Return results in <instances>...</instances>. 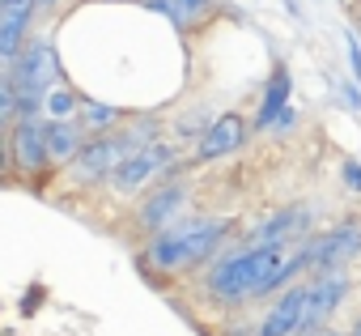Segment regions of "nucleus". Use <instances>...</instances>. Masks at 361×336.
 Instances as JSON below:
<instances>
[{"label": "nucleus", "mask_w": 361, "mask_h": 336, "mask_svg": "<svg viewBox=\"0 0 361 336\" xmlns=\"http://www.w3.org/2000/svg\"><path fill=\"white\" fill-rule=\"evenodd\" d=\"M43 136H47V157H51V166H56V179H60V171L73 162V153L85 145V128L77 124V119H43Z\"/></svg>", "instance_id": "obj_14"}, {"label": "nucleus", "mask_w": 361, "mask_h": 336, "mask_svg": "<svg viewBox=\"0 0 361 336\" xmlns=\"http://www.w3.org/2000/svg\"><path fill=\"white\" fill-rule=\"evenodd\" d=\"M344 56H348V73H353V81L361 85V39H357V35L344 39Z\"/></svg>", "instance_id": "obj_22"}, {"label": "nucleus", "mask_w": 361, "mask_h": 336, "mask_svg": "<svg viewBox=\"0 0 361 336\" xmlns=\"http://www.w3.org/2000/svg\"><path fill=\"white\" fill-rule=\"evenodd\" d=\"M192 209V175H170V179H157L149 192L136 196V209L128 213V230L136 243H145L149 234L166 230L170 222H178Z\"/></svg>", "instance_id": "obj_7"}, {"label": "nucleus", "mask_w": 361, "mask_h": 336, "mask_svg": "<svg viewBox=\"0 0 361 336\" xmlns=\"http://www.w3.org/2000/svg\"><path fill=\"white\" fill-rule=\"evenodd\" d=\"M30 5H35V26H47L64 9V0H30Z\"/></svg>", "instance_id": "obj_23"}, {"label": "nucleus", "mask_w": 361, "mask_h": 336, "mask_svg": "<svg viewBox=\"0 0 361 336\" xmlns=\"http://www.w3.org/2000/svg\"><path fill=\"white\" fill-rule=\"evenodd\" d=\"M344 336H361V311L353 315V323H348V332H344Z\"/></svg>", "instance_id": "obj_27"}, {"label": "nucleus", "mask_w": 361, "mask_h": 336, "mask_svg": "<svg viewBox=\"0 0 361 336\" xmlns=\"http://www.w3.org/2000/svg\"><path fill=\"white\" fill-rule=\"evenodd\" d=\"M209 119H213V111H209V107H192V111H183L178 119H170V124H166V128H170L166 136H170L178 149H192V145H196V136L209 128Z\"/></svg>", "instance_id": "obj_17"}, {"label": "nucleus", "mask_w": 361, "mask_h": 336, "mask_svg": "<svg viewBox=\"0 0 361 336\" xmlns=\"http://www.w3.org/2000/svg\"><path fill=\"white\" fill-rule=\"evenodd\" d=\"M314 336H344L340 328H323V332H314Z\"/></svg>", "instance_id": "obj_28"}, {"label": "nucleus", "mask_w": 361, "mask_h": 336, "mask_svg": "<svg viewBox=\"0 0 361 336\" xmlns=\"http://www.w3.org/2000/svg\"><path fill=\"white\" fill-rule=\"evenodd\" d=\"M353 9H357V13H361V0H353Z\"/></svg>", "instance_id": "obj_29"}, {"label": "nucleus", "mask_w": 361, "mask_h": 336, "mask_svg": "<svg viewBox=\"0 0 361 336\" xmlns=\"http://www.w3.org/2000/svg\"><path fill=\"white\" fill-rule=\"evenodd\" d=\"M293 251H298L306 272H314V268H353L361 260V217L344 213L340 222L319 226L314 234H306Z\"/></svg>", "instance_id": "obj_8"}, {"label": "nucleus", "mask_w": 361, "mask_h": 336, "mask_svg": "<svg viewBox=\"0 0 361 336\" xmlns=\"http://www.w3.org/2000/svg\"><path fill=\"white\" fill-rule=\"evenodd\" d=\"M298 277H306V268L293 247H251L243 239H230L200 268L196 289L217 311H243L251 302H268Z\"/></svg>", "instance_id": "obj_1"}, {"label": "nucleus", "mask_w": 361, "mask_h": 336, "mask_svg": "<svg viewBox=\"0 0 361 336\" xmlns=\"http://www.w3.org/2000/svg\"><path fill=\"white\" fill-rule=\"evenodd\" d=\"M174 9H178V22H183V35H192L200 22L217 13V0H174Z\"/></svg>", "instance_id": "obj_18"}, {"label": "nucleus", "mask_w": 361, "mask_h": 336, "mask_svg": "<svg viewBox=\"0 0 361 336\" xmlns=\"http://www.w3.org/2000/svg\"><path fill=\"white\" fill-rule=\"evenodd\" d=\"M13 115H18V90H13L9 68H0V128H9Z\"/></svg>", "instance_id": "obj_19"}, {"label": "nucleus", "mask_w": 361, "mask_h": 336, "mask_svg": "<svg viewBox=\"0 0 361 336\" xmlns=\"http://www.w3.org/2000/svg\"><path fill=\"white\" fill-rule=\"evenodd\" d=\"M0 188H18L13 149H9V128H0Z\"/></svg>", "instance_id": "obj_20"}, {"label": "nucleus", "mask_w": 361, "mask_h": 336, "mask_svg": "<svg viewBox=\"0 0 361 336\" xmlns=\"http://www.w3.org/2000/svg\"><path fill=\"white\" fill-rule=\"evenodd\" d=\"M247 140H251V119H247L243 111H221V115H213L209 128L196 136L188 162H192V166H213V162L234 157L238 149H247Z\"/></svg>", "instance_id": "obj_11"}, {"label": "nucleus", "mask_w": 361, "mask_h": 336, "mask_svg": "<svg viewBox=\"0 0 361 336\" xmlns=\"http://www.w3.org/2000/svg\"><path fill=\"white\" fill-rule=\"evenodd\" d=\"M81 90L77 85H68V81H60V85H51L47 94H43V107H39V115L43 119H77V111H81Z\"/></svg>", "instance_id": "obj_16"}, {"label": "nucleus", "mask_w": 361, "mask_h": 336, "mask_svg": "<svg viewBox=\"0 0 361 336\" xmlns=\"http://www.w3.org/2000/svg\"><path fill=\"white\" fill-rule=\"evenodd\" d=\"M128 119V107H115V102H102V98H81V111H77V124L85 128V136L94 132H111Z\"/></svg>", "instance_id": "obj_15"}, {"label": "nucleus", "mask_w": 361, "mask_h": 336, "mask_svg": "<svg viewBox=\"0 0 361 336\" xmlns=\"http://www.w3.org/2000/svg\"><path fill=\"white\" fill-rule=\"evenodd\" d=\"M9 149H13V171H18V188L47 196V188L56 184V166L47 157V136H43V115H26L9 124Z\"/></svg>", "instance_id": "obj_9"}, {"label": "nucleus", "mask_w": 361, "mask_h": 336, "mask_svg": "<svg viewBox=\"0 0 361 336\" xmlns=\"http://www.w3.org/2000/svg\"><path fill=\"white\" fill-rule=\"evenodd\" d=\"M221 336H255V319H251V323H238V319H230Z\"/></svg>", "instance_id": "obj_26"}, {"label": "nucleus", "mask_w": 361, "mask_h": 336, "mask_svg": "<svg viewBox=\"0 0 361 336\" xmlns=\"http://www.w3.org/2000/svg\"><path fill=\"white\" fill-rule=\"evenodd\" d=\"M353 268H314L302 277V319H298V336H314L323 328H331V319L348 306L353 298Z\"/></svg>", "instance_id": "obj_6"}, {"label": "nucleus", "mask_w": 361, "mask_h": 336, "mask_svg": "<svg viewBox=\"0 0 361 336\" xmlns=\"http://www.w3.org/2000/svg\"><path fill=\"white\" fill-rule=\"evenodd\" d=\"M43 302V285H30L26 298H22V315H35V306Z\"/></svg>", "instance_id": "obj_25"}, {"label": "nucleus", "mask_w": 361, "mask_h": 336, "mask_svg": "<svg viewBox=\"0 0 361 336\" xmlns=\"http://www.w3.org/2000/svg\"><path fill=\"white\" fill-rule=\"evenodd\" d=\"M9 77H13V90H18V115L13 119H26V115H39L43 107V94L64 77V60H60V47L47 30H35L26 39V47L13 56V64H5Z\"/></svg>", "instance_id": "obj_4"}, {"label": "nucleus", "mask_w": 361, "mask_h": 336, "mask_svg": "<svg viewBox=\"0 0 361 336\" xmlns=\"http://www.w3.org/2000/svg\"><path fill=\"white\" fill-rule=\"evenodd\" d=\"M293 102V73L285 64H272L264 90H259V102H255V119H251V136H268L272 124L281 119V111Z\"/></svg>", "instance_id": "obj_13"}, {"label": "nucleus", "mask_w": 361, "mask_h": 336, "mask_svg": "<svg viewBox=\"0 0 361 336\" xmlns=\"http://www.w3.org/2000/svg\"><path fill=\"white\" fill-rule=\"evenodd\" d=\"M192 171V162L183 157V149H178L170 136H161V140H153V145H140L136 153H128L115 171L106 175V184L98 188V192H106L111 200H119V205H128V200H136L140 192H149L157 179H170V175H188Z\"/></svg>", "instance_id": "obj_3"}, {"label": "nucleus", "mask_w": 361, "mask_h": 336, "mask_svg": "<svg viewBox=\"0 0 361 336\" xmlns=\"http://www.w3.org/2000/svg\"><path fill=\"white\" fill-rule=\"evenodd\" d=\"M357 26H361V13H357Z\"/></svg>", "instance_id": "obj_30"}, {"label": "nucleus", "mask_w": 361, "mask_h": 336, "mask_svg": "<svg viewBox=\"0 0 361 336\" xmlns=\"http://www.w3.org/2000/svg\"><path fill=\"white\" fill-rule=\"evenodd\" d=\"M319 230V209L310 200H298V205H281L272 213H264L247 234H238L243 243L251 247H298L306 234Z\"/></svg>", "instance_id": "obj_10"}, {"label": "nucleus", "mask_w": 361, "mask_h": 336, "mask_svg": "<svg viewBox=\"0 0 361 336\" xmlns=\"http://www.w3.org/2000/svg\"><path fill=\"white\" fill-rule=\"evenodd\" d=\"M234 234H238L234 213H183L136 247V268L157 285L196 277Z\"/></svg>", "instance_id": "obj_2"}, {"label": "nucleus", "mask_w": 361, "mask_h": 336, "mask_svg": "<svg viewBox=\"0 0 361 336\" xmlns=\"http://www.w3.org/2000/svg\"><path fill=\"white\" fill-rule=\"evenodd\" d=\"M140 145H145V140H140L128 124H119V128H111V132H94V136H85V145L73 153V162L60 171V179H64L73 192H98V188L106 184V175L115 171L128 153H136Z\"/></svg>", "instance_id": "obj_5"}, {"label": "nucleus", "mask_w": 361, "mask_h": 336, "mask_svg": "<svg viewBox=\"0 0 361 336\" xmlns=\"http://www.w3.org/2000/svg\"><path fill=\"white\" fill-rule=\"evenodd\" d=\"M340 98L348 102V111H361V85L357 81H340Z\"/></svg>", "instance_id": "obj_24"}, {"label": "nucleus", "mask_w": 361, "mask_h": 336, "mask_svg": "<svg viewBox=\"0 0 361 336\" xmlns=\"http://www.w3.org/2000/svg\"><path fill=\"white\" fill-rule=\"evenodd\" d=\"M298 319H302V277L264 302V311L255 315V336H298Z\"/></svg>", "instance_id": "obj_12"}, {"label": "nucleus", "mask_w": 361, "mask_h": 336, "mask_svg": "<svg viewBox=\"0 0 361 336\" xmlns=\"http://www.w3.org/2000/svg\"><path fill=\"white\" fill-rule=\"evenodd\" d=\"M340 184L361 196V162L357 157H340Z\"/></svg>", "instance_id": "obj_21"}]
</instances>
